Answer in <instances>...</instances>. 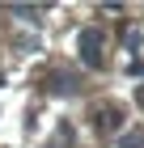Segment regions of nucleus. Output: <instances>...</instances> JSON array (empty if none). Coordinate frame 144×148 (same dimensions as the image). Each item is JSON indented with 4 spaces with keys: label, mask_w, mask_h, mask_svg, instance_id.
<instances>
[{
    "label": "nucleus",
    "mask_w": 144,
    "mask_h": 148,
    "mask_svg": "<svg viewBox=\"0 0 144 148\" xmlns=\"http://www.w3.org/2000/svg\"><path fill=\"white\" fill-rule=\"evenodd\" d=\"M132 68H136V72H144V59H140V64H132Z\"/></svg>",
    "instance_id": "nucleus-5"
},
{
    "label": "nucleus",
    "mask_w": 144,
    "mask_h": 148,
    "mask_svg": "<svg viewBox=\"0 0 144 148\" xmlns=\"http://www.w3.org/2000/svg\"><path fill=\"white\" fill-rule=\"evenodd\" d=\"M102 42H106V38H102V30H98V25H85V30L76 34L81 59H85L89 68H102Z\"/></svg>",
    "instance_id": "nucleus-1"
},
{
    "label": "nucleus",
    "mask_w": 144,
    "mask_h": 148,
    "mask_svg": "<svg viewBox=\"0 0 144 148\" xmlns=\"http://www.w3.org/2000/svg\"><path fill=\"white\" fill-rule=\"evenodd\" d=\"M51 89H55V93H68V89H72V76L55 72V76H51Z\"/></svg>",
    "instance_id": "nucleus-4"
},
{
    "label": "nucleus",
    "mask_w": 144,
    "mask_h": 148,
    "mask_svg": "<svg viewBox=\"0 0 144 148\" xmlns=\"http://www.w3.org/2000/svg\"><path fill=\"white\" fill-rule=\"evenodd\" d=\"M0 85H4V76H0Z\"/></svg>",
    "instance_id": "nucleus-6"
},
{
    "label": "nucleus",
    "mask_w": 144,
    "mask_h": 148,
    "mask_svg": "<svg viewBox=\"0 0 144 148\" xmlns=\"http://www.w3.org/2000/svg\"><path fill=\"white\" fill-rule=\"evenodd\" d=\"M93 123H98V131H123V110L119 106H98Z\"/></svg>",
    "instance_id": "nucleus-2"
},
{
    "label": "nucleus",
    "mask_w": 144,
    "mask_h": 148,
    "mask_svg": "<svg viewBox=\"0 0 144 148\" xmlns=\"http://www.w3.org/2000/svg\"><path fill=\"white\" fill-rule=\"evenodd\" d=\"M119 148H144V127H132L119 136Z\"/></svg>",
    "instance_id": "nucleus-3"
}]
</instances>
